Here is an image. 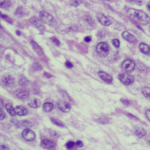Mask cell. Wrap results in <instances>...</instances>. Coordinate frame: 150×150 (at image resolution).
Here are the masks:
<instances>
[{
	"label": "cell",
	"instance_id": "1",
	"mask_svg": "<svg viewBox=\"0 0 150 150\" xmlns=\"http://www.w3.org/2000/svg\"><path fill=\"white\" fill-rule=\"evenodd\" d=\"M127 15L133 21L141 25H146L150 22L149 16L142 11L129 8L127 11Z\"/></svg>",
	"mask_w": 150,
	"mask_h": 150
},
{
	"label": "cell",
	"instance_id": "2",
	"mask_svg": "<svg viewBox=\"0 0 150 150\" xmlns=\"http://www.w3.org/2000/svg\"><path fill=\"white\" fill-rule=\"evenodd\" d=\"M40 17L42 22L52 27H55L57 24L54 18L47 12L41 11L40 13Z\"/></svg>",
	"mask_w": 150,
	"mask_h": 150
},
{
	"label": "cell",
	"instance_id": "3",
	"mask_svg": "<svg viewBox=\"0 0 150 150\" xmlns=\"http://www.w3.org/2000/svg\"><path fill=\"white\" fill-rule=\"evenodd\" d=\"M96 52L101 56H105L109 52V45L107 43L100 42L96 46Z\"/></svg>",
	"mask_w": 150,
	"mask_h": 150
},
{
	"label": "cell",
	"instance_id": "4",
	"mask_svg": "<svg viewBox=\"0 0 150 150\" xmlns=\"http://www.w3.org/2000/svg\"><path fill=\"white\" fill-rule=\"evenodd\" d=\"M121 68L125 73H130L135 68V62L132 59H127L122 63Z\"/></svg>",
	"mask_w": 150,
	"mask_h": 150
},
{
	"label": "cell",
	"instance_id": "5",
	"mask_svg": "<svg viewBox=\"0 0 150 150\" xmlns=\"http://www.w3.org/2000/svg\"><path fill=\"white\" fill-rule=\"evenodd\" d=\"M119 79L124 85L129 86L134 82V78L127 73H122L119 74Z\"/></svg>",
	"mask_w": 150,
	"mask_h": 150
},
{
	"label": "cell",
	"instance_id": "6",
	"mask_svg": "<svg viewBox=\"0 0 150 150\" xmlns=\"http://www.w3.org/2000/svg\"><path fill=\"white\" fill-rule=\"evenodd\" d=\"M41 146L47 150H54L56 148V144L52 140L44 139L41 141Z\"/></svg>",
	"mask_w": 150,
	"mask_h": 150
},
{
	"label": "cell",
	"instance_id": "7",
	"mask_svg": "<svg viewBox=\"0 0 150 150\" xmlns=\"http://www.w3.org/2000/svg\"><path fill=\"white\" fill-rule=\"evenodd\" d=\"M22 136L27 141H33L36 138V134L34 131L29 128H26L23 131Z\"/></svg>",
	"mask_w": 150,
	"mask_h": 150
},
{
	"label": "cell",
	"instance_id": "8",
	"mask_svg": "<svg viewBox=\"0 0 150 150\" xmlns=\"http://www.w3.org/2000/svg\"><path fill=\"white\" fill-rule=\"evenodd\" d=\"M31 23L41 32H44L45 30V27L43 24V22L41 21L40 19L36 17H32L30 19Z\"/></svg>",
	"mask_w": 150,
	"mask_h": 150
},
{
	"label": "cell",
	"instance_id": "9",
	"mask_svg": "<svg viewBox=\"0 0 150 150\" xmlns=\"http://www.w3.org/2000/svg\"><path fill=\"white\" fill-rule=\"evenodd\" d=\"M58 108L63 112H69L71 110V105L69 103L65 100H59L57 102Z\"/></svg>",
	"mask_w": 150,
	"mask_h": 150
},
{
	"label": "cell",
	"instance_id": "10",
	"mask_svg": "<svg viewBox=\"0 0 150 150\" xmlns=\"http://www.w3.org/2000/svg\"><path fill=\"white\" fill-rule=\"evenodd\" d=\"M96 18L99 23L103 25L108 26L111 24V21L104 14L98 13L96 14Z\"/></svg>",
	"mask_w": 150,
	"mask_h": 150
},
{
	"label": "cell",
	"instance_id": "11",
	"mask_svg": "<svg viewBox=\"0 0 150 150\" xmlns=\"http://www.w3.org/2000/svg\"><path fill=\"white\" fill-rule=\"evenodd\" d=\"M15 96L21 100H25L29 98V92L25 89H17L15 91Z\"/></svg>",
	"mask_w": 150,
	"mask_h": 150
},
{
	"label": "cell",
	"instance_id": "12",
	"mask_svg": "<svg viewBox=\"0 0 150 150\" xmlns=\"http://www.w3.org/2000/svg\"><path fill=\"white\" fill-rule=\"evenodd\" d=\"M98 75L99 78L105 82L107 83H111L113 80V78L111 75L104 71H99L98 72Z\"/></svg>",
	"mask_w": 150,
	"mask_h": 150
},
{
	"label": "cell",
	"instance_id": "13",
	"mask_svg": "<svg viewBox=\"0 0 150 150\" xmlns=\"http://www.w3.org/2000/svg\"><path fill=\"white\" fill-rule=\"evenodd\" d=\"M15 15L18 18H22L28 15V12L26 11V9L23 7L20 6L18 7L15 12Z\"/></svg>",
	"mask_w": 150,
	"mask_h": 150
},
{
	"label": "cell",
	"instance_id": "14",
	"mask_svg": "<svg viewBox=\"0 0 150 150\" xmlns=\"http://www.w3.org/2000/svg\"><path fill=\"white\" fill-rule=\"evenodd\" d=\"M2 82L6 87H11L13 86L14 79L11 76L8 75V76H6L3 78Z\"/></svg>",
	"mask_w": 150,
	"mask_h": 150
},
{
	"label": "cell",
	"instance_id": "15",
	"mask_svg": "<svg viewBox=\"0 0 150 150\" xmlns=\"http://www.w3.org/2000/svg\"><path fill=\"white\" fill-rule=\"evenodd\" d=\"M28 104H29V106L32 108H37L41 106V102L39 99L33 98L29 99V102H28Z\"/></svg>",
	"mask_w": 150,
	"mask_h": 150
},
{
	"label": "cell",
	"instance_id": "16",
	"mask_svg": "<svg viewBox=\"0 0 150 150\" xmlns=\"http://www.w3.org/2000/svg\"><path fill=\"white\" fill-rule=\"evenodd\" d=\"M122 36L123 37V38L124 40H125L129 42H134L136 41V38L135 36L127 31L124 32L122 34Z\"/></svg>",
	"mask_w": 150,
	"mask_h": 150
},
{
	"label": "cell",
	"instance_id": "17",
	"mask_svg": "<svg viewBox=\"0 0 150 150\" xmlns=\"http://www.w3.org/2000/svg\"><path fill=\"white\" fill-rule=\"evenodd\" d=\"M15 112L16 115L20 116H25L27 113H28V111L26 109V108H25L23 106H16L15 108Z\"/></svg>",
	"mask_w": 150,
	"mask_h": 150
},
{
	"label": "cell",
	"instance_id": "18",
	"mask_svg": "<svg viewBox=\"0 0 150 150\" xmlns=\"http://www.w3.org/2000/svg\"><path fill=\"white\" fill-rule=\"evenodd\" d=\"M134 133L139 138H142L146 135L145 129L141 127H136L134 129Z\"/></svg>",
	"mask_w": 150,
	"mask_h": 150
},
{
	"label": "cell",
	"instance_id": "19",
	"mask_svg": "<svg viewBox=\"0 0 150 150\" xmlns=\"http://www.w3.org/2000/svg\"><path fill=\"white\" fill-rule=\"evenodd\" d=\"M139 49L140 51H141L142 53L145 54H150V47L145 43H143V42L140 43Z\"/></svg>",
	"mask_w": 150,
	"mask_h": 150
},
{
	"label": "cell",
	"instance_id": "20",
	"mask_svg": "<svg viewBox=\"0 0 150 150\" xmlns=\"http://www.w3.org/2000/svg\"><path fill=\"white\" fill-rule=\"evenodd\" d=\"M31 43L33 46V48L34 49L36 53L39 55H42L43 54V50L41 47V46H40V45L38 43H36L35 41H32Z\"/></svg>",
	"mask_w": 150,
	"mask_h": 150
},
{
	"label": "cell",
	"instance_id": "21",
	"mask_svg": "<svg viewBox=\"0 0 150 150\" xmlns=\"http://www.w3.org/2000/svg\"><path fill=\"white\" fill-rule=\"evenodd\" d=\"M54 108V105L53 103L50 102H45L43 104V110L45 112H49L52 111Z\"/></svg>",
	"mask_w": 150,
	"mask_h": 150
},
{
	"label": "cell",
	"instance_id": "22",
	"mask_svg": "<svg viewBox=\"0 0 150 150\" xmlns=\"http://www.w3.org/2000/svg\"><path fill=\"white\" fill-rule=\"evenodd\" d=\"M5 108L6 109L7 111L8 112V113L10 115L12 116H16V112H15V108L12 107V105H11V104H6L5 105Z\"/></svg>",
	"mask_w": 150,
	"mask_h": 150
},
{
	"label": "cell",
	"instance_id": "23",
	"mask_svg": "<svg viewBox=\"0 0 150 150\" xmlns=\"http://www.w3.org/2000/svg\"><path fill=\"white\" fill-rule=\"evenodd\" d=\"M51 121L55 125L58 126V127H65V124L64 122H62V121H61L59 119H55V118H51Z\"/></svg>",
	"mask_w": 150,
	"mask_h": 150
},
{
	"label": "cell",
	"instance_id": "24",
	"mask_svg": "<svg viewBox=\"0 0 150 150\" xmlns=\"http://www.w3.org/2000/svg\"><path fill=\"white\" fill-rule=\"evenodd\" d=\"M142 92L144 96L146 98L150 99V88L149 87H144L142 90Z\"/></svg>",
	"mask_w": 150,
	"mask_h": 150
},
{
	"label": "cell",
	"instance_id": "25",
	"mask_svg": "<svg viewBox=\"0 0 150 150\" xmlns=\"http://www.w3.org/2000/svg\"><path fill=\"white\" fill-rule=\"evenodd\" d=\"M97 122L100 124H107L109 122V119L105 116H101L97 119Z\"/></svg>",
	"mask_w": 150,
	"mask_h": 150
},
{
	"label": "cell",
	"instance_id": "26",
	"mask_svg": "<svg viewBox=\"0 0 150 150\" xmlns=\"http://www.w3.org/2000/svg\"><path fill=\"white\" fill-rule=\"evenodd\" d=\"M11 1H1V3H0V6H1V8H8L9 7H11Z\"/></svg>",
	"mask_w": 150,
	"mask_h": 150
},
{
	"label": "cell",
	"instance_id": "27",
	"mask_svg": "<svg viewBox=\"0 0 150 150\" xmlns=\"http://www.w3.org/2000/svg\"><path fill=\"white\" fill-rule=\"evenodd\" d=\"M75 145H76V143H74L73 141H69L65 144V146H66L67 149H71Z\"/></svg>",
	"mask_w": 150,
	"mask_h": 150
},
{
	"label": "cell",
	"instance_id": "28",
	"mask_svg": "<svg viewBox=\"0 0 150 150\" xmlns=\"http://www.w3.org/2000/svg\"><path fill=\"white\" fill-rule=\"evenodd\" d=\"M20 83L21 84V86H26L29 84V82L27 79H26L25 78H21L20 81Z\"/></svg>",
	"mask_w": 150,
	"mask_h": 150
},
{
	"label": "cell",
	"instance_id": "29",
	"mask_svg": "<svg viewBox=\"0 0 150 150\" xmlns=\"http://www.w3.org/2000/svg\"><path fill=\"white\" fill-rule=\"evenodd\" d=\"M112 43L116 48H119L120 46V41L118 39H114L112 41Z\"/></svg>",
	"mask_w": 150,
	"mask_h": 150
},
{
	"label": "cell",
	"instance_id": "30",
	"mask_svg": "<svg viewBox=\"0 0 150 150\" xmlns=\"http://www.w3.org/2000/svg\"><path fill=\"white\" fill-rule=\"evenodd\" d=\"M52 42L56 45H60V41L58 38H56V37H52L51 38Z\"/></svg>",
	"mask_w": 150,
	"mask_h": 150
},
{
	"label": "cell",
	"instance_id": "31",
	"mask_svg": "<svg viewBox=\"0 0 150 150\" xmlns=\"http://www.w3.org/2000/svg\"><path fill=\"white\" fill-rule=\"evenodd\" d=\"M5 117H6L5 112L3 111L2 108H1V110H0V119H1V120H3V119H5Z\"/></svg>",
	"mask_w": 150,
	"mask_h": 150
},
{
	"label": "cell",
	"instance_id": "32",
	"mask_svg": "<svg viewBox=\"0 0 150 150\" xmlns=\"http://www.w3.org/2000/svg\"><path fill=\"white\" fill-rule=\"evenodd\" d=\"M49 134L53 137H54V138H57L59 137V135L58 134L55 132V131H52V130H49Z\"/></svg>",
	"mask_w": 150,
	"mask_h": 150
},
{
	"label": "cell",
	"instance_id": "33",
	"mask_svg": "<svg viewBox=\"0 0 150 150\" xmlns=\"http://www.w3.org/2000/svg\"><path fill=\"white\" fill-rule=\"evenodd\" d=\"M65 67H66L68 68V69H71V68H72L73 66V64H72L70 61H67L66 62H65Z\"/></svg>",
	"mask_w": 150,
	"mask_h": 150
},
{
	"label": "cell",
	"instance_id": "34",
	"mask_svg": "<svg viewBox=\"0 0 150 150\" xmlns=\"http://www.w3.org/2000/svg\"><path fill=\"white\" fill-rule=\"evenodd\" d=\"M22 125L23 127H31V123H30L28 121H24V122H22Z\"/></svg>",
	"mask_w": 150,
	"mask_h": 150
},
{
	"label": "cell",
	"instance_id": "35",
	"mask_svg": "<svg viewBox=\"0 0 150 150\" xmlns=\"http://www.w3.org/2000/svg\"><path fill=\"white\" fill-rule=\"evenodd\" d=\"M121 102H122V104L125 105V106H128L129 105V102L128 100L125 99H122Z\"/></svg>",
	"mask_w": 150,
	"mask_h": 150
},
{
	"label": "cell",
	"instance_id": "36",
	"mask_svg": "<svg viewBox=\"0 0 150 150\" xmlns=\"http://www.w3.org/2000/svg\"><path fill=\"white\" fill-rule=\"evenodd\" d=\"M145 116H146L147 119L150 122V109H148L145 111Z\"/></svg>",
	"mask_w": 150,
	"mask_h": 150
},
{
	"label": "cell",
	"instance_id": "37",
	"mask_svg": "<svg viewBox=\"0 0 150 150\" xmlns=\"http://www.w3.org/2000/svg\"><path fill=\"white\" fill-rule=\"evenodd\" d=\"M80 2L81 1H71V4L74 7H76L80 4Z\"/></svg>",
	"mask_w": 150,
	"mask_h": 150
},
{
	"label": "cell",
	"instance_id": "38",
	"mask_svg": "<svg viewBox=\"0 0 150 150\" xmlns=\"http://www.w3.org/2000/svg\"><path fill=\"white\" fill-rule=\"evenodd\" d=\"M76 145L79 147H82L83 142L81 141V140H78V141L76 142Z\"/></svg>",
	"mask_w": 150,
	"mask_h": 150
},
{
	"label": "cell",
	"instance_id": "39",
	"mask_svg": "<svg viewBox=\"0 0 150 150\" xmlns=\"http://www.w3.org/2000/svg\"><path fill=\"white\" fill-rule=\"evenodd\" d=\"M91 38L90 36H86L85 37V38H84V41L86 42H89L91 41Z\"/></svg>",
	"mask_w": 150,
	"mask_h": 150
},
{
	"label": "cell",
	"instance_id": "40",
	"mask_svg": "<svg viewBox=\"0 0 150 150\" xmlns=\"http://www.w3.org/2000/svg\"><path fill=\"white\" fill-rule=\"evenodd\" d=\"M0 150H9V148L7 147L6 145H1Z\"/></svg>",
	"mask_w": 150,
	"mask_h": 150
},
{
	"label": "cell",
	"instance_id": "41",
	"mask_svg": "<svg viewBox=\"0 0 150 150\" xmlns=\"http://www.w3.org/2000/svg\"><path fill=\"white\" fill-rule=\"evenodd\" d=\"M44 76L46 77V78H52V75L50 74V73H44Z\"/></svg>",
	"mask_w": 150,
	"mask_h": 150
},
{
	"label": "cell",
	"instance_id": "42",
	"mask_svg": "<svg viewBox=\"0 0 150 150\" xmlns=\"http://www.w3.org/2000/svg\"><path fill=\"white\" fill-rule=\"evenodd\" d=\"M127 116H128L129 117H130L131 119H136V117H134V116H133L132 115L128 114V115H127Z\"/></svg>",
	"mask_w": 150,
	"mask_h": 150
},
{
	"label": "cell",
	"instance_id": "43",
	"mask_svg": "<svg viewBox=\"0 0 150 150\" xmlns=\"http://www.w3.org/2000/svg\"><path fill=\"white\" fill-rule=\"evenodd\" d=\"M16 35H17L18 36H20V35H21V32H20V31H18V30H16Z\"/></svg>",
	"mask_w": 150,
	"mask_h": 150
},
{
	"label": "cell",
	"instance_id": "44",
	"mask_svg": "<svg viewBox=\"0 0 150 150\" xmlns=\"http://www.w3.org/2000/svg\"><path fill=\"white\" fill-rule=\"evenodd\" d=\"M147 7H148V8L149 9V11H150V1L148 3V4H147Z\"/></svg>",
	"mask_w": 150,
	"mask_h": 150
},
{
	"label": "cell",
	"instance_id": "45",
	"mask_svg": "<svg viewBox=\"0 0 150 150\" xmlns=\"http://www.w3.org/2000/svg\"><path fill=\"white\" fill-rule=\"evenodd\" d=\"M149 30H150V27H149Z\"/></svg>",
	"mask_w": 150,
	"mask_h": 150
},
{
	"label": "cell",
	"instance_id": "46",
	"mask_svg": "<svg viewBox=\"0 0 150 150\" xmlns=\"http://www.w3.org/2000/svg\"><path fill=\"white\" fill-rule=\"evenodd\" d=\"M149 143H150V141H149Z\"/></svg>",
	"mask_w": 150,
	"mask_h": 150
}]
</instances>
